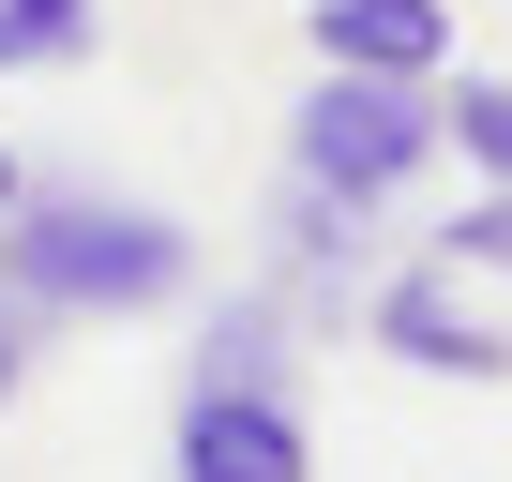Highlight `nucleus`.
Wrapping results in <instances>:
<instances>
[{"label": "nucleus", "instance_id": "nucleus-1", "mask_svg": "<svg viewBox=\"0 0 512 482\" xmlns=\"http://www.w3.org/2000/svg\"><path fill=\"white\" fill-rule=\"evenodd\" d=\"M0 287H16L46 332L61 317H166L196 287V241L151 196H16L0 211Z\"/></svg>", "mask_w": 512, "mask_h": 482}, {"label": "nucleus", "instance_id": "nucleus-2", "mask_svg": "<svg viewBox=\"0 0 512 482\" xmlns=\"http://www.w3.org/2000/svg\"><path fill=\"white\" fill-rule=\"evenodd\" d=\"M437 166V76H332L287 106V181L347 196V211H392L407 181Z\"/></svg>", "mask_w": 512, "mask_h": 482}, {"label": "nucleus", "instance_id": "nucleus-3", "mask_svg": "<svg viewBox=\"0 0 512 482\" xmlns=\"http://www.w3.org/2000/svg\"><path fill=\"white\" fill-rule=\"evenodd\" d=\"M407 377H467V392H497L512 377V332L467 302V272H362V302H347Z\"/></svg>", "mask_w": 512, "mask_h": 482}, {"label": "nucleus", "instance_id": "nucleus-4", "mask_svg": "<svg viewBox=\"0 0 512 482\" xmlns=\"http://www.w3.org/2000/svg\"><path fill=\"white\" fill-rule=\"evenodd\" d=\"M166 482H317V422H302V392H181Z\"/></svg>", "mask_w": 512, "mask_h": 482}, {"label": "nucleus", "instance_id": "nucleus-5", "mask_svg": "<svg viewBox=\"0 0 512 482\" xmlns=\"http://www.w3.org/2000/svg\"><path fill=\"white\" fill-rule=\"evenodd\" d=\"M302 31L332 76H452V16L437 0H302Z\"/></svg>", "mask_w": 512, "mask_h": 482}, {"label": "nucleus", "instance_id": "nucleus-6", "mask_svg": "<svg viewBox=\"0 0 512 482\" xmlns=\"http://www.w3.org/2000/svg\"><path fill=\"white\" fill-rule=\"evenodd\" d=\"M362 241H377V211H347V196H317V181L272 196V257H287V287H302L317 317L362 302Z\"/></svg>", "mask_w": 512, "mask_h": 482}, {"label": "nucleus", "instance_id": "nucleus-7", "mask_svg": "<svg viewBox=\"0 0 512 482\" xmlns=\"http://www.w3.org/2000/svg\"><path fill=\"white\" fill-rule=\"evenodd\" d=\"M181 392H302V377H287V302H272V287L211 302V332H196V377H181Z\"/></svg>", "mask_w": 512, "mask_h": 482}, {"label": "nucleus", "instance_id": "nucleus-8", "mask_svg": "<svg viewBox=\"0 0 512 482\" xmlns=\"http://www.w3.org/2000/svg\"><path fill=\"white\" fill-rule=\"evenodd\" d=\"M437 136L467 151V181H512V76H437Z\"/></svg>", "mask_w": 512, "mask_h": 482}, {"label": "nucleus", "instance_id": "nucleus-9", "mask_svg": "<svg viewBox=\"0 0 512 482\" xmlns=\"http://www.w3.org/2000/svg\"><path fill=\"white\" fill-rule=\"evenodd\" d=\"M437 272H512V181H467V211L437 226Z\"/></svg>", "mask_w": 512, "mask_h": 482}, {"label": "nucleus", "instance_id": "nucleus-10", "mask_svg": "<svg viewBox=\"0 0 512 482\" xmlns=\"http://www.w3.org/2000/svg\"><path fill=\"white\" fill-rule=\"evenodd\" d=\"M91 46L76 31H46V16H16V0H0V76H76Z\"/></svg>", "mask_w": 512, "mask_h": 482}, {"label": "nucleus", "instance_id": "nucleus-11", "mask_svg": "<svg viewBox=\"0 0 512 482\" xmlns=\"http://www.w3.org/2000/svg\"><path fill=\"white\" fill-rule=\"evenodd\" d=\"M16 16H46V31H76V46H106V0H16Z\"/></svg>", "mask_w": 512, "mask_h": 482}, {"label": "nucleus", "instance_id": "nucleus-12", "mask_svg": "<svg viewBox=\"0 0 512 482\" xmlns=\"http://www.w3.org/2000/svg\"><path fill=\"white\" fill-rule=\"evenodd\" d=\"M31 392V332H0V407H16Z\"/></svg>", "mask_w": 512, "mask_h": 482}, {"label": "nucleus", "instance_id": "nucleus-13", "mask_svg": "<svg viewBox=\"0 0 512 482\" xmlns=\"http://www.w3.org/2000/svg\"><path fill=\"white\" fill-rule=\"evenodd\" d=\"M16 196H31V166H16V151H0V211H16Z\"/></svg>", "mask_w": 512, "mask_h": 482}]
</instances>
